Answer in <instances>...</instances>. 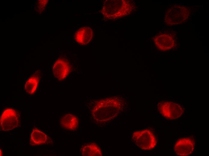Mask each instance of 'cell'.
Masks as SVG:
<instances>
[{
    "instance_id": "cell-1",
    "label": "cell",
    "mask_w": 209,
    "mask_h": 156,
    "mask_svg": "<svg viewBox=\"0 0 209 156\" xmlns=\"http://www.w3.org/2000/svg\"><path fill=\"white\" fill-rule=\"evenodd\" d=\"M90 102V118L98 126L113 121L127 109L129 104L127 98L121 95L101 98Z\"/></svg>"
},
{
    "instance_id": "cell-2",
    "label": "cell",
    "mask_w": 209,
    "mask_h": 156,
    "mask_svg": "<svg viewBox=\"0 0 209 156\" xmlns=\"http://www.w3.org/2000/svg\"><path fill=\"white\" fill-rule=\"evenodd\" d=\"M131 140L134 144L143 150L152 149L156 145V136L154 132L150 129L134 132Z\"/></svg>"
},
{
    "instance_id": "cell-3",
    "label": "cell",
    "mask_w": 209,
    "mask_h": 156,
    "mask_svg": "<svg viewBox=\"0 0 209 156\" xmlns=\"http://www.w3.org/2000/svg\"><path fill=\"white\" fill-rule=\"evenodd\" d=\"M19 112L12 108H7L2 113L0 118V128L3 131L11 130L18 127L20 124Z\"/></svg>"
},
{
    "instance_id": "cell-4",
    "label": "cell",
    "mask_w": 209,
    "mask_h": 156,
    "mask_svg": "<svg viewBox=\"0 0 209 156\" xmlns=\"http://www.w3.org/2000/svg\"><path fill=\"white\" fill-rule=\"evenodd\" d=\"M157 106L161 115L167 119H177L182 115L184 112V109L182 106L171 101H160Z\"/></svg>"
},
{
    "instance_id": "cell-5",
    "label": "cell",
    "mask_w": 209,
    "mask_h": 156,
    "mask_svg": "<svg viewBox=\"0 0 209 156\" xmlns=\"http://www.w3.org/2000/svg\"><path fill=\"white\" fill-rule=\"evenodd\" d=\"M72 66L69 59L60 56L54 62L52 67L53 76L59 81L65 79L71 72Z\"/></svg>"
},
{
    "instance_id": "cell-6",
    "label": "cell",
    "mask_w": 209,
    "mask_h": 156,
    "mask_svg": "<svg viewBox=\"0 0 209 156\" xmlns=\"http://www.w3.org/2000/svg\"><path fill=\"white\" fill-rule=\"evenodd\" d=\"M195 146V140L192 137H183L178 139L174 146L175 152L178 156H186L191 154Z\"/></svg>"
},
{
    "instance_id": "cell-7",
    "label": "cell",
    "mask_w": 209,
    "mask_h": 156,
    "mask_svg": "<svg viewBox=\"0 0 209 156\" xmlns=\"http://www.w3.org/2000/svg\"><path fill=\"white\" fill-rule=\"evenodd\" d=\"M93 36L92 29L88 26H83L79 28L75 32L74 40L77 44L86 46L91 41Z\"/></svg>"
},
{
    "instance_id": "cell-8",
    "label": "cell",
    "mask_w": 209,
    "mask_h": 156,
    "mask_svg": "<svg viewBox=\"0 0 209 156\" xmlns=\"http://www.w3.org/2000/svg\"><path fill=\"white\" fill-rule=\"evenodd\" d=\"M52 140L47 134L36 128H33L31 134L30 144L32 146L51 144Z\"/></svg>"
},
{
    "instance_id": "cell-9",
    "label": "cell",
    "mask_w": 209,
    "mask_h": 156,
    "mask_svg": "<svg viewBox=\"0 0 209 156\" xmlns=\"http://www.w3.org/2000/svg\"><path fill=\"white\" fill-rule=\"evenodd\" d=\"M60 126L63 129L69 130H75L78 127L79 121L75 115L68 113L63 115L59 120Z\"/></svg>"
},
{
    "instance_id": "cell-10",
    "label": "cell",
    "mask_w": 209,
    "mask_h": 156,
    "mask_svg": "<svg viewBox=\"0 0 209 156\" xmlns=\"http://www.w3.org/2000/svg\"><path fill=\"white\" fill-rule=\"evenodd\" d=\"M41 72L38 70L33 72L25 82V90L29 95L35 93L41 78Z\"/></svg>"
},
{
    "instance_id": "cell-11",
    "label": "cell",
    "mask_w": 209,
    "mask_h": 156,
    "mask_svg": "<svg viewBox=\"0 0 209 156\" xmlns=\"http://www.w3.org/2000/svg\"><path fill=\"white\" fill-rule=\"evenodd\" d=\"M80 152L83 156H101L103 155L100 146L95 142H91L82 146Z\"/></svg>"
},
{
    "instance_id": "cell-12",
    "label": "cell",
    "mask_w": 209,
    "mask_h": 156,
    "mask_svg": "<svg viewBox=\"0 0 209 156\" xmlns=\"http://www.w3.org/2000/svg\"><path fill=\"white\" fill-rule=\"evenodd\" d=\"M0 156H2V150H1V149L0 148Z\"/></svg>"
},
{
    "instance_id": "cell-13",
    "label": "cell",
    "mask_w": 209,
    "mask_h": 156,
    "mask_svg": "<svg viewBox=\"0 0 209 156\" xmlns=\"http://www.w3.org/2000/svg\"><path fill=\"white\" fill-rule=\"evenodd\" d=\"M168 29H169V30H171V29H170V28H168Z\"/></svg>"
},
{
    "instance_id": "cell-14",
    "label": "cell",
    "mask_w": 209,
    "mask_h": 156,
    "mask_svg": "<svg viewBox=\"0 0 209 156\" xmlns=\"http://www.w3.org/2000/svg\"><path fill=\"white\" fill-rule=\"evenodd\" d=\"M174 33H177V32H174Z\"/></svg>"
},
{
    "instance_id": "cell-15",
    "label": "cell",
    "mask_w": 209,
    "mask_h": 156,
    "mask_svg": "<svg viewBox=\"0 0 209 156\" xmlns=\"http://www.w3.org/2000/svg\"><path fill=\"white\" fill-rule=\"evenodd\" d=\"M164 28H165V27H164Z\"/></svg>"
},
{
    "instance_id": "cell-16",
    "label": "cell",
    "mask_w": 209,
    "mask_h": 156,
    "mask_svg": "<svg viewBox=\"0 0 209 156\" xmlns=\"http://www.w3.org/2000/svg\"><path fill=\"white\" fill-rule=\"evenodd\" d=\"M177 41H175V43H177Z\"/></svg>"
},
{
    "instance_id": "cell-17",
    "label": "cell",
    "mask_w": 209,
    "mask_h": 156,
    "mask_svg": "<svg viewBox=\"0 0 209 156\" xmlns=\"http://www.w3.org/2000/svg\"><path fill=\"white\" fill-rule=\"evenodd\" d=\"M197 10V11H198L199 10Z\"/></svg>"
}]
</instances>
